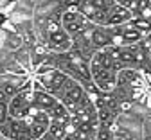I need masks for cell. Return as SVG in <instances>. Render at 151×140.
Returning a JSON list of instances; mask_svg holds the SVG:
<instances>
[{"instance_id":"9","label":"cell","mask_w":151,"mask_h":140,"mask_svg":"<svg viewBox=\"0 0 151 140\" xmlns=\"http://www.w3.org/2000/svg\"><path fill=\"white\" fill-rule=\"evenodd\" d=\"M29 117V128H31V135H32V140H38L49 128V122H50V118L45 111L42 110H36L34 113L27 115Z\"/></svg>"},{"instance_id":"3","label":"cell","mask_w":151,"mask_h":140,"mask_svg":"<svg viewBox=\"0 0 151 140\" xmlns=\"http://www.w3.org/2000/svg\"><path fill=\"white\" fill-rule=\"evenodd\" d=\"M142 118L131 111H119L110 128L111 140H142Z\"/></svg>"},{"instance_id":"17","label":"cell","mask_w":151,"mask_h":140,"mask_svg":"<svg viewBox=\"0 0 151 140\" xmlns=\"http://www.w3.org/2000/svg\"><path fill=\"white\" fill-rule=\"evenodd\" d=\"M149 59H151V47H149Z\"/></svg>"},{"instance_id":"10","label":"cell","mask_w":151,"mask_h":140,"mask_svg":"<svg viewBox=\"0 0 151 140\" xmlns=\"http://www.w3.org/2000/svg\"><path fill=\"white\" fill-rule=\"evenodd\" d=\"M70 49H74L76 52H79L85 59H88L93 56V52H96V49H93L92 42H90V36H88V31H83V32H78L72 36V45Z\"/></svg>"},{"instance_id":"6","label":"cell","mask_w":151,"mask_h":140,"mask_svg":"<svg viewBox=\"0 0 151 140\" xmlns=\"http://www.w3.org/2000/svg\"><path fill=\"white\" fill-rule=\"evenodd\" d=\"M61 27L70 34H78V32H83V31H88L90 27H93L96 24H92L90 20L78 9H65L61 13Z\"/></svg>"},{"instance_id":"1","label":"cell","mask_w":151,"mask_h":140,"mask_svg":"<svg viewBox=\"0 0 151 140\" xmlns=\"http://www.w3.org/2000/svg\"><path fill=\"white\" fill-rule=\"evenodd\" d=\"M117 70H119L117 63L111 52L108 50V47L96 50L90 57V77L101 92H110L115 86Z\"/></svg>"},{"instance_id":"5","label":"cell","mask_w":151,"mask_h":140,"mask_svg":"<svg viewBox=\"0 0 151 140\" xmlns=\"http://www.w3.org/2000/svg\"><path fill=\"white\" fill-rule=\"evenodd\" d=\"M36 110L38 108L32 104V86L16 92L7 103V111L11 117H27Z\"/></svg>"},{"instance_id":"15","label":"cell","mask_w":151,"mask_h":140,"mask_svg":"<svg viewBox=\"0 0 151 140\" xmlns=\"http://www.w3.org/2000/svg\"><path fill=\"white\" fill-rule=\"evenodd\" d=\"M61 140H96V135L81 131V129H70V131H67V135Z\"/></svg>"},{"instance_id":"11","label":"cell","mask_w":151,"mask_h":140,"mask_svg":"<svg viewBox=\"0 0 151 140\" xmlns=\"http://www.w3.org/2000/svg\"><path fill=\"white\" fill-rule=\"evenodd\" d=\"M133 18L129 9H126L124 6L113 2L108 9V14H106V25H121V24H126Z\"/></svg>"},{"instance_id":"7","label":"cell","mask_w":151,"mask_h":140,"mask_svg":"<svg viewBox=\"0 0 151 140\" xmlns=\"http://www.w3.org/2000/svg\"><path fill=\"white\" fill-rule=\"evenodd\" d=\"M110 27V32H111V38H113V45L115 47H122V45H133L137 42L144 38V34L135 29L129 22L126 24H121V25H108Z\"/></svg>"},{"instance_id":"8","label":"cell","mask_w":151,"mask_h":140,"mask_svg":"<svg viewBox=\"0 0 151 140\" xmlns=\"http://www.w3.org/2000/svg\"><path fill=\"white\" fill-rule=\"evenodd\" d=\"M88 36H90V42H92V45H93L96 50L113 45V38H111V32H110L108 25H93V27H90Z\"/></svg>"},{"instance_id":"4","label":"cell","mask_w":151,"mask_h":140,"mask_svg":"<svg viewBox=\"0 0 151 140\" xmlns=\"http://www.w3.org/2000/svg\"><path fill=\"white\" fill-rule=\"evenodd\" d=\"M54 97L68 110V113H74L76 110H79L86 101H88V95L85 92V86L76 81L72 77H67L63 85L58 88V92L54 93Z\"/></svg>"},{"instance_id":"16","label":"cell","mask_w":151,"mask_h":140,"mask_svg":"<svg viewBox=\"0 0 151 140\" xmlns=\"http://www.w3.org/2000/svg\"><path fill=\"white\" fill-rule=\"evenodd\" d=\"M142 140H151V113L142 118Z\"/></svg>"},{"instance_id":"14","label":"cell","mask_w":151,"mask_h":140,"mask_svg":"<svg viewBox=\"0 0 151 140\" xmlns=\"http://www.w3.org/2000/svg\"><path fill=\"white\" fill-rule=\"evenodd\" d=\"M115 2L124 6L126 9H129L131 14H133V18H135V16H139L142 13V9H146L151 4V0H115Z\"/></svg>"},{"instance_id":"12","label":"cell","mask_w":151,"mask_h":140,"mask_svg":"<svg viewBox=\"0 0 151 140\" xmlns=\"http://www.w3.org/2000/svg\"><path fill=\"white\" fill-rule=\"evenodd\" d=\"M56 103H58V99H56L52 93H49V92H45L42 88H32V104L38 110L47 113L50 108L56 106Z\"/></svg>"},{"instance_id":"2","label":"cell","mask_w":151,"mask_h":140,"mask_svg":"<svg viewBox=\"0 0 151 140\" xmlns=\"http://www.w3.org/2000/svg\"><path fill=\"white\" fill-rule=\"evenodd\" d=\"M108 50L115 59L117 68H139L146 74L151 72L149 47L144 43V39H140L133 45H122V47L110 45Z\"/></svg>"},{"instance_id":"13","label":"cell","mask_w":151,"mask_h":140,"mask_svg":"<svg viewBox=\"0 0 151 140\" xmlns=\"http://www.w3.org/2000/svg\"><path fill=\"white\" fill-rule=\"evenodd\" d=\"M13 57L20 63L27 72H32V65H31V50L27 43H22L16 50H13Z\"/></svg>"}]
</instances>
